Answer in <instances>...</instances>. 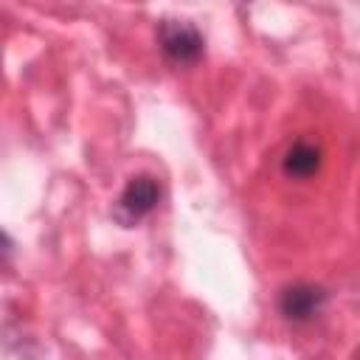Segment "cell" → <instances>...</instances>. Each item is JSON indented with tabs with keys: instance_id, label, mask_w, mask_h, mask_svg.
I'll return each instance as SVG.
<instances>
[{
	"instance_id": "2",
	"label": "cell",
	"mask_w": 360,
	"mask_h": 360,
	"mask_svg": "<svg viewBox=\"0 0 360 360\" xmlns=\"http://www.w3.org/2000/svg\"><path fill=\"white\" fill-rule=\"evenodd\" d=\"M158 200H160L158 180L149 174H135V177H129V183L124 186V191L115 202V219L129 228V225L141 222L146 214H152Z\"/></svg>"
},
{
	"instance_id": "4",
	"label": "cell",
	"mask_w": 360,
	"mask_h": 360,
	"mask_svg": "<svg viewBox=\"0 0 360 360\" xmlns=\"http://www.w3.org/2000/svg\"><path fill=\"white\" fill-rule=\"evenodd\" d=\"M318 169H321V146L309 141H295L281 158V172L292 180H307Z\"/></svg>"
},
{
	"instance_id": "1",
	"label": "cell",
	"mask_w": 360,
	"mask_h": 360,
	"mask_svg": "<svg viewBox=\"0 0 360 360\" xmlns=\"http://www.w3.org/2000/svg\"><path fill=\"white\" fill-rule=\"evenodd\" d=\"M158 42H160V51L166 53V59L174 65H194L205 53L202 34L186 20H160Z\"/></svg>"
},
{
	"instance_id": "3",
	"label": "cell",
	"mask_w": 360,
	"mask_h": 360,
	"mask_svg": "<svg viewBox=\"0 0 360 360\" xmlns=\"http://www.w3.org/2000/svg\"><path fill=\"white\" fill-rule=\"evenodd\" d=\"M326 304V290L309 281H298L281 290L278 295V312L292 321V323H304L309 318H315Z\"/></svg>"
}]
</instances>
